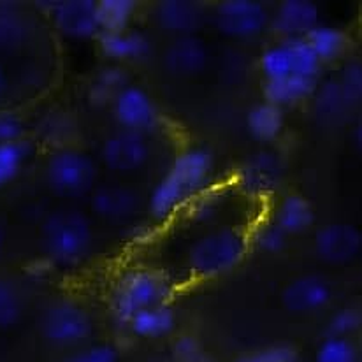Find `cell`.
<instances>
[{
	"label": "cell",
	"mask_w": 362,
	"mask_h": 362,
	"mask_svg": "<svg viewBox=\"0 0 362 362\" xmlns=\"http://www.w3.org/2000/svg\"><path fill=\"white\" fill-rule=\"evenodd\" d=\"M213 169L215 158L206 148L194 146L181 151L164 178L151 190L148 201L151 216L165 220L190 204L195 197L206 192Z\"/></svg>",
	"instance_id": "1"
},
{
	"label": "cell",
	"mask_w": 362,
	"mask_h": 362,
	"mask_svg": "<svg viewBox=\"0 0 362 362\" xmlns=\"http://www.w3.org/2000/svg\"><path fill=\"white\" fill-rule=\"evenodd\" d=\"M42 246L49 262L62 267L78 266L92 252V223L74 209L52 213L42 226Z\"/></svg>",
	"instance_id": "2"
},
{
	"label": "cell",
	"mask_w": 362,
	"mask_h": 362,
	"mask_svg": "<svg viewBox=\"0 0 362 362\" xmlns=\"http://www.w3.org/2000/svg\"><path fill=\"white\" fill-rule=\"evenodd\" d=\"M171 296L173 285L164 274L143 267L130 269L115 285L111 301L115 318L120 324H129L139 311L168 304Z\"/></svg>",
	"instance_id": "3"
},
{
	"label": "cell",
	"mask_w": 362,
	"mask_h": 362,
	"mask_svg": "<svg viewBox=\"0 0 362 362\" xmlns=\"http://www.w3.org/2000/svg\"><path fill=\"white\" fill-rule=\"evenodd\" d=\"M248 250V240L240 230L220 227L199 238L188 250V267L199 278L220 276L234 269Z\"/></svg>",
	"instance_id": "4"
},
{
	"label": "cell",
	"mask_w": 362,
	"mask_h": 362,
	"mask_svg": "<svg viewBox=\"0 0 362 362\" xmlns=\"http://www.w3.org/2000/svg\"><path fill=\"white\" fill-rule=\"evenodd\" d=\"M46 180L62 197H83L95 185V162L76 148H59L46 165Z\"/></svg>",
	"instance_id": "5"
},
{
	"label": "cell",
	"mask_w": 362,
	"mask_h": 362,
	"mask_svg": "<svg viewBox=\"0 0 362 362\" xmlns=\"http://www.w3.org/2000/svg\"><path fill=\"white\" fill-rule=\"evenodd\" d=\"M41 331L46 341L55 346H78L93 334V320L79 304L60 301L45 311Z\"/></svg>",
	"instance_id": "6"
},
{
	"label": "cell",
	"mask_w": 362,
	"mask_h": 362,
	"mask_svg": "<svg viewBox=\"0 0 362 362\" xmlns=\"http://www.w3.org/2000/svg\"><path fill=\"white\" fill-rule=\"evenodd\" d=\"M215 23L227 37L252 39L266 30L269 13L257 0H226L216 7Z\"/></svg>",
	"instance_id": "7"
},
{
	"label": "cell",
	"mask_w": 362,
	"mask_h": 362,
	"mask_svg": "<svg viewBox=\"0 0 362 362\" xmlns=\"http://www.w3.org/2000/svg\"><path fill=\"white\" fill-rule=\"evenodd\" d=\"M49 14L60 34L69 39H92L100 35L97 2L93 0H57L48 2Z\"/></svg>",
	"instance_id": "8"
},
{
	"label": "cell",
	"mask_w": 362,
	"mask_h": 362,
	"mask_svg": "<svg viewBox=\"0 0 362 362\" xmlns=\"http://www.w3.org/2000/svg\"><path fill=\"white\" fill-rule=\"evenodd\" d=\"M115 120L122 125L123 130L144 134L153 130L158 125V111L153 100L139 86L129 85L115 97L113 100Z\"/></svg>",
	"instance_id": "9"
},
{
	"label": "cell",
	"mask_w": 362,
	"mask_h": 362,
	"mask_svg": "<svg viewBox=\"0 0 362 362\" xmlns=\"http://www.w3.org/2000/svg\"><path fill=\"white\" fill-rule=\"evenodd\" d=\"M100 157L110 171L134 173L150 158V144L144 134L120 130L104 141Z\"/></svg>",
	"instance_id": "10"
},
{
	"label": "cell",
	"mask_w": 362,
	"mask_h": 362,
	"mask_svg": "<svg viewBox=\"0 0 362 362\" xmlns=\"http://www.w3.org/2000/svg\"><path fill=\"white\" fill-rule=\"evenodd\" d=\"M361 250V233L349 223H329L315 236V252L327 264H346Z\"/></svg>",
	"instance_id": "11"
},
{
	"label": "cell",
	"mask_w": 362,
	"mask_h": 362,
	"mask_svg": "<svg viewBox=\"0 0 362 362\" xmlns=\"http://www.w3.org/2000/svg\"><path fill=\"white\" fill-rule=\"evenodd\" d=\"M284 173V160L274 151H259L241 168L240 183L248 194L269 195L281 183Z\"/></svg>",
	"instance_id": "12"
},
{
	"label": "cell",
	"mask_w": 362,
	"mask_h": 362,
	"mask_svg": "<svg viewBox=\"0 0 362 362\" xmlns=\"http://www.w3.org/2000/svg\"><path fill=\"white\" fill-rule=\"evenodd\" d=\"M92 209L110 223L130 222L139 211V197L134 188L110 183L97 188L92 195Z\"/></svg>",
	"instance_id": "13"
},
{
	"label": "cell",
	"mask_w": 362,
	"mask_h": 362,
	"mask_svg": "<svg viewBox=\"0 0 362 362\" xmlns=\"http://www.w3.org/2000/svg\"><path fill=\"white\" fill-rule=\"evenodd\" d=\"M331 285L317 274H304L285 287L281 301L294 313H311L322 310L331 301Z\"/></svg>",
	"instance_id": "14"
},
{
	"label": "cell",
	"mask_w": 362,
	"mask_h": 362,
	"mask_svg": "<svg viewBox=\"0 0 362 362\" xmlns=\"http://www.w3.org/2000/svg\"><path fill=\"white\" fill-rule=\"evenodd\" d=\"M320 13L310 0H285L273 18V28L285 39H304L318 27Z\"/></svg>",
	"instance_id": "15"
},
{
	"label": "cell",
	"mask_w": 362,
	"mask_h": 362,
	"mask_svg": "<svg viewBox=\"0 0 362 362\" xmlns=\"http://www.w3.org/2000/svg\"><path fill=\"white\" fill-rule=\"evenodd\" d=\"M155 21L160 28L176 35H194L202 27L204 11L192 0H162L155 6Z\"/></svg>",
	"instance_id": "16"
},
{
	"label": "cell",
	"mask_w": 362,
	"mask_h": 362,
	"mask_svg": "<svg viewBox=\"0 0 362 362\" xmlns=\"http://www.w3.org/2000/svg\"><path fill=\"white\" fill-rule=\"evenodd\" d=\"M206 60H208V49L204 41L197 35H178L164 53L165 69L181 78L197 74L206 65Z\"/></svg>",
	"instance_id": "17"
},
{
	"label": "cell",
	"mask_w": 362,
	"mask_h": 362,
	"mask_svg": "<svg viewBox=\"0 0 362 362\" xmlns=\"http://www.w3.org/2000/svg\"><path fill=\"white\" fill-rule=\"evenodd\" d=\"M99 45L103 53L113 60H141L151 53V41L139 30L100 32Z\"/></svg>",
	"instance_id": "18"
},
{
	"label": "cell",
	"mask_w": 362,
	"mask_h": 362,
	"mask_svg": "<svg viewBox=\"0 0 362 362\" xmlns=\"http://www.w3.org/2000/svg\"><path fill=\"white\" fill-rule=\"evenodd\" d=\"M127 325L137 338L160 339L176 329V313L169 304H160L139 311Z\"/></svg>",
	"instance_id": "19"
},
{
	"label": "cell",
	"mask_w": 362,
	"mask_h": 362,
	"mask_svg": "<svg viewBox=\"0 0 362 362\" xmlns=\"http://www.w3.org/2000/svg\"><path fill=\"white\" fill-rule=\"evenodd\" d=\"M313 220L315 213L310 201L304 199L303 195L291 194L285 195L280 201V204L276 206L273 222L276 223L287 236H296V234H303L304 230L310 229Z\"/></svg>",
	"instance_id": "20"
},
{
	"label": "cell",
	"mask_w": 362,
	"mask_h": 362,
	"mask_svg": "<svg viewBox=\"0 0 362 362\" xmlns=\"http://www.w3.org/2000/svg\"><path fill=\"white\" fill-rule=\"evenodd\" d=\"M285 125V115L284 110L274 104L264 103L255 104V106L250 110L248 117H246V127H248V132L252 134L253 139H257L259 143H271V141L276 139L281 134Z\"/></svg>",
	"instance_id": "21"
},
{
	"label": "cell",
	"mask_w": 362,
	"mask_h": 362,
	"mask_svg": "<svg viewBox=\"0 0 362 362\" xmlns=\"http://www.w3.org/2000/svg\"><path fill=\"white\" fill-rule=\"evenodd\" d=\"M315 92H317V79H306L299 78V76H291V78L278 79V81H266L264 85L266 100L278 107L303 103Z\"/></svg>",
	"instance_id": "22"
},
{
	"label": "cell",
	"mask_w": 362,
	"mask_h": 362,
	"mask_svg": "<svg viewBox=\"0 0 362 362\" xmlns=\"http://www.w3.org/2000/svg\"><path fill=\"white\" fill-rule=\"evenodd\" d=\"M304 39L320 62L338 59L346 48L345 34L338 28L327 27V25L315 27Z\"/></svg>",
	"instance_id": "23"
},
{
	"label": "cell",
	"mask_w": 362,
	"mask_h": 362,
	"mask_svg": "<svg viewBox=\"0 0 362 362\" xmlns=\"http://www.w3.org/2000/svg\"><path fill=\"white\" fill-rule=\"evenodd\" d=\"M136 13L134 0H100L97 2L100 30L122 32L127 30Z\"/></svg>",
	"instance_id": "24"
},
{
	"label": "cell",
	"mask_w": 362,
	"mask_h": 362,
	"mask_svg": "<svg viewBox=\"0 0 362 362\" xmlns=\"http://www.w3.org/2000/svg\"><path fill=\"white\" fill-rule=\"evenodd\" d=\"M127 83V72L118 65H111V67L103 69L97 74L95 81H93L92 88H90V100L93 104H113L115 97L122 92Z\"/></svg>",
	"instance_id": "25"
},
{
	"label": "cell",
	"mask_w": 362,
	"mask_h": 362,
	"mask_svg": "<svg viewBox=\"0 0 362 362\" xmlns=\"http://www.w3.org/2000/svg\"><path fill=\"white\" fill-rule=\"evenodd\" d=\"M260 71H262L266 81H278V79L296 76L287 42L281 41L278 45L269 46L262 53V57H260Z\"/></svg>",
	"instance_id": "26"
},
{
	"label": "cell",
	"mask_w": 362,
	"mask_h": 362,
	"mask_svg": "<svg viewBox=\"0 0 362 362\" xmlns=\"http://www.w3.org/2000/svg\"><path fill=\"white\" fill-rule=\"evenodd\" d=\"M30 155V146L27 141L0 144V187L16 180Z\"/></svg>",
	"instance_id": "27"
},
{
	"label": "cell",
	"mask_w": 362,
	"mask_h": 362,
	"mask_svg": "<svg viewBox=\"0 0 362 362\" xmlns=\"http://www.w3.org/2000/svg\"><path fill=\"white\" fill-rule=\"evenodd\" d=\"M27 37V23L14 7H0V48H18Z\"/></svg>",
	"instance_id": "28"
},
{
	"label": "cell",
	"mask_w": 362,
	"mask_h": 362,
	"mask_svg": "<svg viewBox=\"0 0 362 362\" xmlns=\"http://www.w3.org/2000/svg\"><path fill=\"white\" fill-rule=\"evenodd\" d=\"M223 209V199L218 192H202L188 204V218L197 226H209L220 216Z\"/></svg>",
	"instance_id": "29"
},
{
	"label": "cell",
	"mask_w": 362,
	"mask_h": 362,
	"mask_svg": "<svg viewBox=\"0 0 362 362\" xmlns=\"http://www.w3.org/2000/svg\"><path fill=\"white\" fill-rule=\"evenodd\" d=\"M350 97L343 90L341 83L331 81L320 88L317 95V113L320 118L331 120V118L339 117L341 111L345 110L346 103Z\"/></svg>",
	"instance_id": "30"
},
{
	"label": "cell",
	"mask_w": 362,
	"mask_h": 362,
	"mask_svg": "<svg viewBox=\"0 0 362 362\" xmlns=\"http://www.w3.org/2000/svg\"><path fill=\"white\" fill-rule=\"evenodd\" d=\"M257 250L264 253H280L287 248L288 236L271 220L259 223V226L253 229L252 238L250 241Z\"/></svg>",
	"instance_id": "31"
},
{
	"label": "cell",
	"mask_w": 362,
	"mask_h": 362,
	"mask_svg": "<svg viewBox=\"0 0 362 362\" xmlns=\"http://www.w3.org/2000/svg\"><path fill=\"white\" fill-rule=\"evenodd\" d=\"M315 362H357L356 346L346 338L329 336L315 354Z\"/></svg>",
	"instance_id": "32"
},
{
	"label": "cell",
	"mask_w": 362,
	"mask_h": 362,
	"mask_svg": "<svg viewBox=\"0 0 362 362\" xmlns=\"http://www.w3.org/2000/svg\"><path fill=\"white\" fill-rule=\"evenodd\" d=\"M21 298L9 281L0 280V329L16 324L21 317Z\"/></svg>",
	"instance_id": "33"
},
{
	"label": "cell",
	"mask_w": 362,
	"mask_h": 362,
	"mask_svg": "<svg viewBox=\"0 0 362 362\" xmlns=\"http://www.w3.org/2000/svg\"><path fill=\"white\" fill-rule=\"evenodd\" d=\"M236 362H303L298 350L288 345H273L243 354Z\"/></svg>",
	"instance_id": "34"
},
{
	"label": "cell",
	"mask_w": 362,
	"mask_h": 362,
	"mask_svg": "<svg viewBox=\"0 0 362 362\" xmlns=\"http://www.w3.org/2000/svg\"><path fill=\"white\" fill-rule=\"evenodd\" d=\"M362 327V310L359 308H343L336 311L329 320V334L334 338H346Z\"/></svg>",
	"instance_id": "35"
},
{
	"label": "cell",
	"mask_w": 362,
	"mask_h": 362,
	"mask_svg": "<svg viewBox=\"0 0 362 362\" xmlns=\"http://www.w3.org/2000/svg\"><path fill=\"white\" fill-rule=\"evenodd\" d=\"M62 362H120V352L110 343H95L76 350Z\"/></svg>",
	"instance_id": "36"
},
{
	"label": "cell",
	"mask_w": 362,
	"mask_h": 362,
	"mask_svg": "<svg viewBox=\"0 0 362 362\" xmlns=\"http://www.w3.org/2000/svg\"><path fill=\"white\" fill-rule=\"evenodd\" d=\"M171 354L175 362H213L211 357L202 350L201 343L192 336H181L176 339Z\"/></svg>",
	"instance_id": "37"
},
{
	"label": "cell",
	"mask_w": 362,
	"mask_h": 362,
	"mask_svg": "<svg viewBox=\"0 0 362 362\" xmlns=\"http://www.w3.org/2000/svg\"><path fill=\"white\" fill-rule=\"evenodd\" d=\"M71 127L72 123L69 122L65 115H49V117L42 120L41 136L45 137V141H49V143H64L65 139L71 137Z\"/></svg>",
	"instance_id": "38"
},
{
	"label": "cell",
	"mask_w": 362,
	"mask_h": 362,
	"mask_svg": "<svg viewBox=\"0 0 362 362\" xmlns=\"http://www.w3.org/2000/svg\"><path fill=\"white\" fill-rule=\"evenodd\" d=\"M25 125L23 120L13 111L0 110V144L16 143L23 139Z\"/></svg>",
	"instance_id": "39"
},
{
	"label": "cell",
	"mask_w": 362,
	"mask_h": 362,
	"mask_svg": "<svg viewBox=\"0 0 362 362\" xmlns=\"http://www.w3.org/2000/svg\"><path fill=\"white\" fill-rule=\"evenodd\" d=\"M341 86L350 99L362 97V65L354 64L345 69Z\"/></svg>",
	"instance_id": "40"
},
{
	"label": "cell",
	"mask_w": 362,
	"mask_h": 362,
	"mask_svg": "<svg viewBox=\"0 0 362 362\" xmlns=\"http://www.w3.org/2000/svg\"><path fill=\"white\" fill-rule=\"evenodd\" d=\"M4 93H6V72L0 67V100H2Z\"/></svg>",
	"instance_id": "41"
},
{
	"label": "cell",
	"mask_w": 362,
	"mask_h": 362,
	"mask_svg": "<svg viewBox=\"0 0 362 362\" xmlns=\"http://www.w3.org/2000/svg\"><path fill=\"white\" fill-rule=\"evenodd\" d=\"M356 141H357V146L362 150V120L359 122V125H357L356 129Z\"/></svg>",
	"instance_id": "42"
},
{
	"label": "cell",
	"mask_w": 362,
	"mask_h": 362,
	"mask_svg": "<svg viewBox=\"0 0 362 362\" xmlns=\"http://www.w3.org/2000/svg\"><path fill=\"white\" fill-rule=\"evenodd\" d=\"M4 240H6V236H4V230L0 229V250H2V246H4Z\"/></svg>",
	"instance_id": "43"
},
{
	"label": "cell",
	"mask_w": 362,
	"mask_h": 362,
	"mask_svg": "<svg viewBox=\"0 0 362 362\" xmlns=\"http://www.w3.org/2000/svg\"><path fill=\"white\" fill-rule=\"evenodd\" d=\"M361 250H362V233H361Z\"/></svg>",
	"instance_id": "44"
}]
</instances>
